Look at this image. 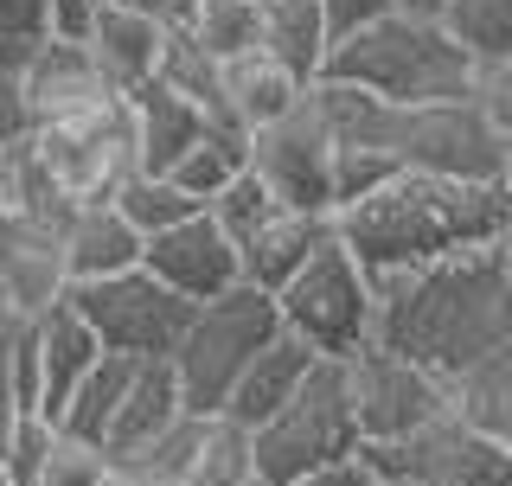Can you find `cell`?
<instances>
[{
    "label": "cell",
    "mask_w": 512,
    "mask_h": 486,
    "mask_svg": "<svg viewBox=\"0 0 512 486\" xmlns=\"http://www.w3.org/2000/svg\"><path fill=\"white\" fill-rule=\"evenodd\" d=\"M13 90H20L32 128L64 122V116H84V109L109 103V84L96 77L90 52H84V45H71V39H45L39 52H32V64L13 77Z\"/></svg>",
    "instance_id": "obj_15"
},
{
    "label": "cell",
    "mask_w": 512,
    "mask_h": 486,
    "mask_svg": "<svg viewBox=\"0 0 512 486\" xmlns=\"http://www.w3.org/2000/svg\"><path fill=\"white\" fill-rule=\"evenodd\" d=\"M103 486H122V480H116V474H109V480H103Z\"/></svg>",
    "instance_id": "obj_42"
},
{
    "label": "cell",
    "mask_w": 512,
    "mask_h": 486,
    "mask_svg": "<svg viewBox=\"0 0 512 486\" xmlns=\"http://www.w3.org/2000/svg\"><path fill=\"white\" fill-rule=\"evenodd\" d=\"M256 7H263V0H256Z\"/></svg>",
    "instance_id": "obj_45"
},
{
    "label": "cell",
    "mask_w": 512,
    "mask_h": 486,
    "mask_svg": "<svg viewBox=\"0 0 512 486\" xmlns=\"http://www.w3.org/2000/svg\"><path fill=\"white\" fill-rule=\"evenodd\" d=\"M327 20H320V0H263L256 7V52L269 64H282L295 84H320V64H327Z\"/></svg>",
    "instance_id": "obj_23"
},
{
    "label": "cell",
    "mask_w": 512,
    "mask_h": 486,
    "mask_svg": "<svg viewBox=\"0 0 512 486\" xmlns=\"http://www.w3.org/2000/svg\"><path fill=\"white\" fill-rule=\"evenodd\" d=\"M244 486H263V480H244Z\"/></svg>",
    "instance_id": "obj_43"
},
{
    "label": "cell",
    "mask_w": 512,
    "mask_h": 486,
    "mask_svg": "<svg viewBox=\"0 0 512 486\" xmlns=\"http://www.w3.org/2000/svg\"><path fill=\"white\" fill-rule=\"evenodd\" d=\"M436 26L468 52L474 71L512 64V0H442Z\"/></svg>",
    "instance_id": "obj_27"
},
{
    "label": "cell",
    "mask_w": 512,
    "mask_h": 486,
    "mask_svg": "<svg viewBox=\"0 0 512 486\" xmlns=\"http://www.w3.org/2000/svg\"><path fill=\"white\" fill-rule=\"evenodd\" d=\"M320 84L372 96L384 109H429V103H468L474 64L436 20L384 13L365 32H346L327 45Z\"/></svg>",
    "instance_id": "obj_4"
},
{
    "label": "cell",
    "mask_w": 512,
    "mask_h": 486,
    "mask_svg": "<svg viewBox=\"0 0 512 486\" xmlns=\"http://www.w3.org/2000/svg\"><path fill=\"white\" fill-rule=\"evenodd\" d=\"M20 423H26V416H20V403H13V391H7V371H0V455H7V442H13Z\"/></svg>",
    "instance_id": "obj_37"
},
{
    "label": "cell",
    "mask_w": 512,
    "mask_h": 486,
    "mask_svg": "<svg viewBox=\"0 0 512 486\" xmlns=\"http://www.w3.org/2000/svg\"><path fill=\"white\" fill-rule=\"evenodd\" d=\"M314 365H320V359H314L308 346H301V339L276 333L244 371H237V384H231V397H224V410H218V416H224V423H237V429L269 423V416H276L282 403L301 391V378H308Z\"/></svg>",
    "instance_id": "obj_19"
},
{
    "label": "cell",
    "mask_w": 512,
    "mask_h": 486,
    "mask_svg": "<svg viewBox=\"0 0 512 486\" xmlns=\"http://www.w3.org/2000/svg\"><path fill=\"white\" fill-rule=\"evenodd\" d=\"M276 333H282L276 307H269V295H256V288H231V295L192 307L180 346L167 352V371H173V384H180L186 416H218L224 397H231V384H237V371H244Z\"/></svg>",
    "instance_id": "obj_6"
},
{
    "label": "cell",
    "mask_w": 512,
    "mask_h": 486,
    "mask_svg": "<svg viewBox=\"0 0 512 486\" xmlns=\"http://www.w3.org/2000/svg\"><path fill=\"white\" fill-rule=\"evenodd\" d=\"M359 461V429H352V403H346V371L333 359H320L301 391L282 403L269 423L250 429V467L263 486L320 474V467H346Z\"/></svg>",
    "instance_id": "obj_5"
},
{
    "label": "cell",
    "mask_w": 512,
    "mask_h": 486,
    "mask_svg": "<svg viewBox=\"0 0 512 486\" xmlns=\"http://www.w3.org/2000/svg\"><path fill=\"white\" fill-rule=\"evenodd\" d=\"M64 307L96 333V346L116 352V359H167L180 346L192 307L180 295L154 282V275L128 269L109 275V282H84V288H64Z\"/></svg>",
    "instance_id": "obj_9"
},
{
    "label": "cell",
    "mask_w": 512,
    "mask_h": 486,
    "mask_svg": "<svg viewBox=\"0 0 512 486\" xmlns=\"http://www.w3.org/2000/svg\"><path fill=\"white\" fill-rule=\"evenodd\" d=\"M320 122L340 148H372L397 173L429 180H512V135L493 128L474 103H429V109H384L372 96H352L333 84H308Z\"/></svg>",
    "instance_id": "obj_3"
},
{
    "label": "cell",
    "mask_w": 512,
    "mask_h": 486,
    "mask_svg": "<svg viewBox=\"0 0 512 486\" xmlns=\"http://www.w3.org/2000/svg\"><path fill=\"white\" fill-rule=\"evenodd\" d=\"M20 307H13V295H7V282H0V346H7V339H13V327H20Z\"/></svg>",
    "instance_id": "obj_38"
},
{
    "label": "cell",
    "mask_w": 512,
    "mask_h": 486,
    "mask_svg": "<svg viewBox=\"0 0 512 486\" xmlns=\"http://www.w3.org/2000/svg\"><path fill=\"white\" fill-rule=\"evenodd\" d=\"M103 480H109L103 448L71 442V435L52 429V448H45V474H39V486H103Z\"/></svg>",
    "instance_id": "obj_33"
},
{
    "label": "cell",
    "mask_w": 512,
    "mask_h": 486,
    "mask_svg": "<svg viewBox=\"0 0 512 486\" xmlns=\"http://www.w3.org/2000/svg\"><path fill=\"white\" fill-rule=\"evenodd\" d=\"M109 212H116L128 231L148 243V237H160V231H173V224H186L199 205H192L186 192L167 180V173H128V180L116 186V199H109Z\"/></svg>",
    "instance_id": "obj_28"
},
{
    "label": "cell",
    "mask_w": 512,
    "mask_h": 486,
    "mask_svg": "<svg viewBox=\"0 0 512 486\" xmlns=\"http://www.w3.org/2000/svg\"><path fill=\"white\" fill-rule=\"evenodd\" d=\"M346 371V403H352V429H359V448H391L404 435L429 429L436 416H448V391L442 378H429L423 365L397 359L384 346H359Z\"/></svg>",
    "instance_id": "obj_11"
},
{
    "label": "cell",
    "mask_w": 512,
    "mask_h": 486,
    "mask_svg": "<svg viewBox=\"0 0 512 486\" xmlns=\"http://www.w3.org/2000/svg\"><path fill=\"white\" fill-rule=\"evenodd\" d=\"M237 173H244V135H237V128H224V122H212V128H205V135L167 167V180L205 212V205H212L218 192L237 180Z\"/></svg>",
    "instance_id": "obj_26"
},
{
    "label": "cell",
    "mask_w": 512,
    "mask_h": 486,
    "mask_svg": "<svg viewBox=\"0 0 512 486\" xmlns=\"http://www.w3.org/2000/svg\"><path fill=\"white\" fill-rule=\"evenodd\" d=\"M359 467L384 486H512V448L436 416L391 448H359Z\"/></svg>",
    "instance_id": "obj_12"
},
{
    "label": "cell",
    "mask_w": 512,
    "mask_h": 486,
    "mask_svg": "<svg viewBox=\"0 0 512 486\" xmlns=\"http://www.w3.org/2000/svg\"><path fill=\"white\" fill-rule=\"evenodd\" d=\"M276 327L314 352V359L346 365L359 346H372V275L340 250V237H327L288 282L269 295Z\"/></svg>",
    "instance_id": "obj_7"
},
{
    "label": "cell",
    "mask_w": 512,
    "mask_h": 486,
    "mask_svg": "<svg viewBox=\"0 0 512 486\" xmlns=\"http://www.w3.org/2000/svg\"><path fill=\"white\" fill-rule=\"evenodd\" d=\"M333 237L365 275L429 269L448 256L512 243V180L474 186V180H429V173H397L359 205L333 212Z\"/></svg>",
    "instance_id": "obj_2"
},
{
    "label": "cell",
    "mask_w": 512,
    "mask_h": 486,
    "mask_svg": "<svg viewBox=\"0 0 512 486\" xmlns=\"http://www.w3.org/2000/svg\"><path fill=\"white\" fill-rule=\"evenodd\" d=\"M244 480H256V467H250V429L224 423V416H205L199 448H192L180 486H244Z\"/></svg>",
    "instance_id": "obj_30"
},
{
    "label": "cell",
    "mask_w": 512,
    "mask_h": 486,
    "mask_svg": "<svg viewBox=\"0 0 512 486\" xmlns=\"http://www.w3.org/2000/svg\"><path fill=\"white\" fill-rule=\"evenodd\" d=\"M333 237V218H308V212H276L263 231H250L237 243V282L256 288V295H276V288L295 275L320 243Z\"/></svg>",
    "instance_id": "obj_22"
},
{
    "label": "cell",
    "mask_w": 512,
    "mask_h": 486,
    "mask_svg": "<svg viewBox=\"0 0 512 486\" xmlns=\"http://www.w3.org/2000/svg\"><path fill=\"white\" fill-rule=\"evenodd\" d=\"M128 103V135H135V173H167L192 141L212 128L205 109H192L186 96H173L167 84H141Z\"/></svg>",
    "instance_id": "obj_20"
},
{
    "label": "cell",
    "mask_w": 512,
    "mask_h": 486,
    "mask_svg": "<svg viewBox=\"0 0 512 486\" xmlns=\"http://www.w3.org/2000/svg\"><path fill=\"white\" fill-rule=\"evenodd\" d=\"M372 474H365L359 461H346V467H320V474H301V480H282V486H365Z\"/></svg>",
    "instance_id": "obj_35"
},
{
    "label": "cell",
    "mask_w": 512,
    "mask_h": 486,
    "mask_svg": "<svg viewBox=\"0 0 512 486\" xmlns=\"http://www.w3.org/2000/svg\"><path fill=\"white\" fill-rule=\"evenodd\" d=\"M32 359H39V423H58V410L71 403V391L90 378V365L103 359V346H96V333L84 320L64 307V295L52 307H39L32 314Z\"/></svg>",
    "instance_id": "obj_16"
},
{
    "label": "cell",
    "mask_w": 512,
    "mask_h": 486,
    "mask_svg": "<svg viewBox=\"0 0 512 486\" xmlns=\"http://www.w3.org/2000/svg\"><path fill=\"white\" fill-rule=\"evenodd\" d=\"M442 391H448V416H455L461 429L512 448V346L468 365V371H455Z\"/></svg>",
    "instance_id": "obj_25"
},
{
    "label": "cell",
    "mask_w": 512,
    "mask_h": 486,
    "mask_svg": "<svg viewBox=\"0 0 512 486\" xmlns=\"http://www.w3.org/2000/svg\"><path fill=\"white\" fill-rule=\"evenodd\" d=\"M372 346L455 378L512 346V243L448 256L429 269L372 275Z\"/></svg>",
    "instance_id": "obj_1"
},
{
    "label": "cell",
    "mask_w": 512,
    "mask_h": 486,
    "mask_svg": "<svg viewBox=\"0 0 512 486\" xmlns=\"http://www.w3.org/2000/svg\"><path fill=\"white\" fill-rule=\"evenodd\" d=\"M244 167L263 180V192L282 212L333 218V135H327L308 90H301V103L282 122L244 135Z\"/></svg>",
    "instance_id": "obj_10"
},
{
    "label": "cell",
    "mask_w": 512,
    "mask_h": 486,
    "mask_svg": "<svg viewBox=\"0 0 512 486\" xmlns=\"http://www.w3.org/2000/svg\"><path fill=\"white\" fill-rule=\"evenodd\" d=\"M391 13V0H320V20H327V39H346V32H365L372 20Z\"/></svg>",
    "instance_id": "obj_34"
},
{
    "label": "cell",
    "mask_w": 512,
    "mask_h": 486,
    "mask_svg": "<svg viewBox=\"0 0 512 486\" xmlns=\"http://www.w3.org/2000/svg\"><path fill=\"white\" fill-rule=\"evenodd\" d=\"M173 32H186L212 64L256 52V0H192V13Z\"/></svg>",
    "instance_id": "obj_29"
},
{
    "label": "cell",
    "mask_w": 512,
    "mask_h": 486,
    "mask_svg": "<svg viewBox=\"0 0 512 486\" xmlns=\"http://www.w3.org/2000/svg\"><path fill=\"white\" fill-rule=\"evenodd\" d=\"M365 486H384V480H365Z\"/></svg>",
    "instance_id": "obj_44"
},
{
    "label": "cell",
    "mask_w": 512,
    "mask_h": 486,
    "mask_svg": "<svg viewBox=\"0 0 512 486\" xmlns=\"http://www.w3.org/2000/svg\"><path fill=\"white\" fill-rule=\"evenodd\" d=\"M301 90L308 84H295L282 64H269L263 52H244V58L218 64V122L237 128V135H256V128L282 122L301 103Z\"/></svg>",
    "instance_id": "obj_21"
},
{
    "label": "cell",
    "mask_w": 512,
    "mask_h": 486,
    "mask_svg": "<svg viewBox=\"0 0 512 486\" xmlns=\"http://www.w3.org/2000/svg\"><path fill=\"white\" fill-rule=\"evenodd\" d=\"M141 275H154L167 295H180L186 307H205L218 295H231L237 282V243L218 231L205 212H192L186 224H173V231H160L141 243Z\"/></svg>",
    "instance_id": "obj_13"
},
{
    "label": "cell",
    "mask_w": 512,
    "mask_h": 486,
    "mask_svg": "<svg viewBox=\"0 0 512 486\" xmlns=\"http://www.w3.org/2000/svg\"><path fill=\"white\" fill-rule=\"evenodd\" d=\"M90 7H116V0H90Z\"/></svg>",
    "instance_id": "obj_41"
},
{
    "label": "cell",
    "mask_w": 512,
    "mask_h": 486,
    "mask_svg": "<svg viewBox=\"0 0 512 486\" xmlns=\"http://www.w3.org/2000/svg\"><path fill=\"white\" fill-rule=\"evenodd\" d=\"M58 269H64V288L128 275V269H141V237L109 205H71L58 218Z\"/></svg>",
    "instance_id": "obj_17"
},
{
    "label": "cell",
    "mask_w": 512,
    "mask_h": 486,
    "mask_svg": "<svg viewBox=\"0 0 512 486\" xmlns=\"http://www.w3.org/2000/svg\"><path fill=\"white\" fill-rule=\"evenodd\" d=\"M96 64V77L109 84V96H135L141 84L160 77V52H167V26H154L135 0H116V7H96L84 39H77Z\"/></svg>",
    "instance_id": "obj_14"
},
{
    "label": "cell",
    "mask_w": 512,
    "mask_h": 486,
    "mask_svg": "<svg viewBox=\"0 0 512 486\" xmlns=\"http://www.w3.org/2000/svg\"><path fill=\"white\" fill-rule=\"evenodd\" d=\"M32 160L45 167V180L64 205H109L116 186L135 173V135H128V103L84 109V116H64L32 128Z\"/></svg>",
    "instance_id": "obj_8"
},
{
    "label": "cell",
    "mask_w": 512,
    "mask_h": 486,
    "mask_svg": "<svg viewBox=\"0 0 512 486\" xmlns=\"http://www.w3.org/2000/svg\"><path fill=\"white\" fill-rule=\"evenodd\" d=\"M45 39V0H0V77H20Z\"/></svg>",
    "instance_id": "obj_32"
},
{
    "label": "cell",
    "mask_w": 512,
    "mask_h": 486,
    "mask_svg": "<svg viewBox=\"0 0 512 486\" xmlns=\"http://www.w3.org/2000/svg\"><path fill=\"white\" fill-rule=\"evenodd\" d=\"M135 7H141V13H148V20H154V26H167V32H173V26H180V20H186V13H192V0H135Z\"/></svg>",
    "instance_id": "obj_36"
},
{
    "label": "cell",
    "mask_w": 512,
    "mask_h": 486,
    "mask_svg": "<svg viewBox=\"0 0 512 486\" xmlns=\"http://www.w3.org/2000/svg\"><path fill=\"white\" fill-rule=\"evenodd\" d=\"M276 212H282V205H276V199H269V192H263V180H256L250 167L237 173V180L224 186L212 205H205V218H212V224H218V231L231 237V243H244L250 231H263V224L276 218Z\"/></svg>",
    "instance_id": "obj_31"
},
{
    "label": "cell",
    "mask_w": 512,
    "mask_h": 486,
    "mask_svg": "<svg viewBox=\"0 0 512 486\" xmlns=\"http://www.w3.org/2000/svg\"><path fill=\"white\" fill-rule=\"evenodd\" d=\"M391 13H410V20H436L442 0H391Z\"/></svg>",
    "instance_id": "obj_39"
},
{
    "label": "cell",
    "mask_w": 512,
    "mask_h": 486,
    "mask_svg": "<svg viewBox=\"0 0 512 486\" xmlns=\"http://www.w3.org/2000/svg\"><path fill=\"white\" fill-rule=\"evenodd\" d=\"M122 486H173V480H148V474H116Z\"/></svg>",
    "instance_id": "obj_40"
},
{
    "label": "cell",
    "mask_w": 512,
    "mask_h": 486,
    "mask_svg": "<svg viewBox=\"0 0 512 486\" xmlns=\"http://www.w3.org/2000/svg\"><path fill=\"white\" fill-rule=\"evenodd\" d=\"M0 282L20 314H39L64 295V269H58V231L45 224H0Z\"/></svg>",
    "instance_id": "obj_24"
},
{
    "label": "cell",
    "mask_w": 512,
    "mask_h": 486,
    "mask_svg": "<svg viewBox=\"0 0 512 486\" xmlns=\"http://www.w3.org/2000/svg\"><path fill=\"white\" fill-rule=\"evenodd\" d=\"M186 416V403H180V384H173V371L167 359H135V371H128V391L116 403V423H109L103 435V461L109 467H122V461H135L148 442H160L173 423Z\"/></svg>",
    "instance_id": "obj_18"
}]
</instances>
